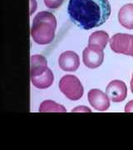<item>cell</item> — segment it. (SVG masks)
I'll use <instances>...</instances> for the list:
<instances>
[{"mask_svg": "<svg viewBox=\"0 0 133 150\" xmlns=\"http://www.w3.org/2000/svg\"><path fill=\"white\" fill-rule=\"evenodd\" d=\"M68 13L76 26L90 30L106 23L111 5L108 0H69Z\"/></svg>", "mask_w": 133, "mask_h": 150, "instance_id": "cell-1", "label": "cell"}, {"mask_svg": "<svg viewBox=\"0 0 133 150\" xmlns=\"http://www.w3.org/2000/svg\"><path fill=\"white\" fill-rule=\"evenodd\" d=\"M57 20L52 13L42 11L34 17L31 28V36L35 43L41 45L50 43L55 37Z\"/></svg>", "mask_w": 133, "mask_h": 150, "instance_id": "cell-2", "label": "cell"}, {"mask_svg": "<svg viewBox=\"0 0 133 150\" xmlns=\"http://www.w3.org/2000/svg\"><path fill=\"white\" fill-rule=\"evenodd\" d=\"M59 89L72 101L80 99L84 92L82 83L74 75L63 76L59 82Z\"/></svg>", "mask_w": 133, "mask_h": 150, "instance_id": "cell-3", "label": "cell"}, {"mask_svg": "<svg viewBox=\"0 0 133 150\" xmlns=\"http://www.w3.org/2000/svg\"><path fill=\"white\" fill-rule=\"evenodd\" d=\"M109 43L113 52L133 57V35L117 33L112 36Z\"/></svg>", "mask_w": 133, "mask_h": 150, "instance_id": "cell-4", "label": "cell"}, {"mask_svg": "<svg viewBox=\"0 0 133 150\" xmlns=\"http://www.w3.org/2000/svg\"><path fill=\"white\" fill-rule=\"evenodd\" d=\"M106 93L112 102H122L127 96V88L122 81L113 80L106 87Z\"/></svg>", "mask_w": 133, "mask_h": 150, "instance_id": "cell-5", "label": "cell"}, {"mask_svg": "<svg viewBox=\"0 0 133 150\" xmlns=\"http://www.w3.org/2000/svg\"><path fill=\"white\" fill-rule=\"evenodd\" d=\"M82 60H83L84 64L89 69L98 68L104 60L103 50L94 48V47L87 46L83 50Z\"/></svg>", "mask_w": 133, "mask_h": 150, "instance_id": "cell-6", "label": "cell"}, {"mask_svg": "<svg viewBox=\"0 0 133 150\" xmlns=\"http://www.w3.org/2000/svg\"><path fill=\"white\" fill-rule=\"evenodd\" d=\"M87 98L90 104L97 111H106L110 107V98L100 89H91L88 92Z\"/></svg>", "mask_w": 133, "mask_h": 150, "instance_id": "cell-7", "label": "cell"}, {"mask_svg": "<svg viewBox=\"0 0 133 150\" xmlns=\"http://www.w3.org/2000/svg\"><path fill=\"white\" fill-rule=\"evenodd\" d=\"M59 67L66 72H73L79 68V56L73 51H67L60 55Z\"/></svg>", "mask_w": 133, "mask_h": 150, "instance_id": "cell-8", "label": "cell"}, {"mask_svg": "<svg viewBox=\"0 0 133 150\" xmlns=\"http://www.w3.org/2000/svg\"><path fill=\"white\" fill-rule=\"evenodd\" d=\"M31 77H37L43 74L48 70V61L46 58L40 55H33L31 57Z\"/></svg>", "mask_w": 133, "mask_h": 150, "instance_id": "cell-9", "label": "cell"}, {"mask_svg": "<svg viewBox=\"0 0 133 150\" xmlns=\"http://www.w3.org/2000/svg\"><path fill=\"white\" fill-rule=\"evenodd\" d=\"M118 21L122 27L133 29V4L122 7L118 13Z\"/></svg>", "mask_w": 133, "mask_h": 150, "instance_id": "cell-10", "label": "cell"}, {"mask_svg": "<svg viewBox=\"0 0 133 150\" xmlns=\"http://www.w3.org/2000/svg\"><path fill=\"white\" fill-rule=\"evenodd\" d=\"M109 35L105 31H96L92 33L88 39V46L104 50L109 41Z\"/></svg>", "mask_w": 133, "mask_h": 150, "instance_id": "cell-11", "label": "cell"}, {"mask_svg": "<svg viewBox=\"0 0 133 150\" xmlns=\"http://www.w3.org/2000/svg\"><path fill=\"white\" fill-rule=\"evenodd\" d=\"M31 80H32V85L34 87L40 89H44V88H48L53 84L54 81V76L53 72L48 69V70L43 74L37 77H31Z\"/></svg>", "mask_w": 133, "mask_h": 150, "instance_id": "cell-12", "label": "cell"}, {"mask_svg": "<svg viewBox=\"0 0 133 150\" xmlns=\"http://www.w3.org/2000/svg\"><path fill=\"white\" fill-rule=\"evenodd\" d=\"M39 112H65L67 109L58 103L53 102L52 100H46L40 104Z\"/></svg>", "mask_w": 133, "mask_h": 150, "instance_id": "cell-13", "label": "cell"}, {"mask_svg": "<svg viewBox=\"0 0 133 150\" xmlns=\"http://www.w3.org/2000/svg\"><path fill=\"white\" fill-rule=\"evenodd\" d=\"M63 0H44V4L49 8L56 9L63 4Z\"/></svg>", "mask_w": 133, "mask_h": 150, "instance_id": "cell-14", "label": "cell"}, {"mask_svg": "<svg viewBox=\"0 0 133 150\" xmlns=\"http://www.w3.org/2000/svg\"><path fill=\"white\" fill-rule=\"evenodd\" d=\"M72 112H91V110L90 108H87L86 106H78V107H77L76 108H73L72 110Z\"/></svg>", "mask_w": 133, "mask_h": 150, "instance_id": "cell-15", "label": "cell"}, {"mask_svg": "<svg viewBox=\"0 0 133 150\" xmlns=\"http://www.w3.org/2000/svg\"><path fill=\"white\" fill-rule=\"evenodd\" d=\"M125 112H133V100L127 103V105L125 107Z\"/></svg>", "mask_w": 133, "mask_h": 150, "instance_id": "cell-16", "label": "cell"}, {"mask_svg": "<svg viewBox=\"0 0 133 150\" xmlns=\"http://www.w3.org/2000/svg\"><path fill=\"white\" fill-rule=\"evenodd\" d=\"M131 90L133 93V74H132V80H131Z\"/></svg>", "mask_w": 133, "mask_h": 150, "instance_id": "cell-17", "label": "cell"}]
</instances>
